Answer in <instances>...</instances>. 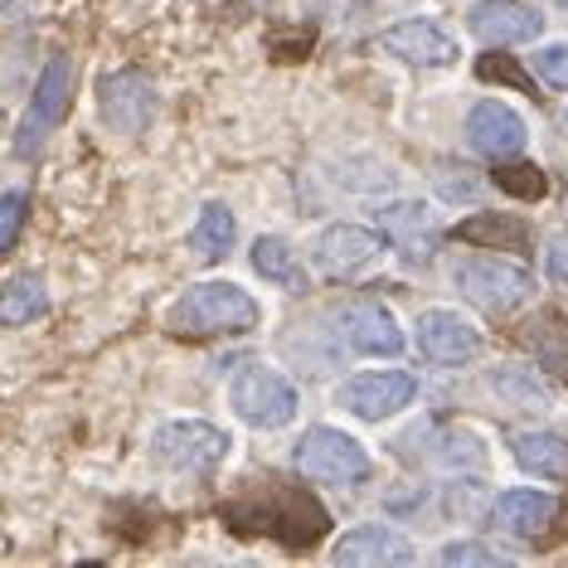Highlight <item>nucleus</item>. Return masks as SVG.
<instances>
[{
  "label": "nucleus",
  "mask_w": 568,
  "mask_h": 568,
  "mask_svg": "<svg viewBox=\"0 0 568 568\" xmlns=\"http://www.w3.org/2000/svg\"><path fill=\"white\" fill-rule=\"evenodd\" d=\"M224 520L234 535H277L287 549H312L331 529V515L321 510L306 490L282 486V481L243 496L239 506L224 510Z\"/></svg>",
  "instance_id": "obj_1"
},
{
  "label": "nucleus",
  "mask_w": 568,
  "mask_h": 568,
  "mask_svg": "<svg viewBox=\"0 0 568 568\" xmlns=\"http://www.w3.org/2000/svg\"><path fill=\"white\" fill-rule=\"evenodd\" d=\"M253 326H257V302L239 282H195L165 312V331L175 341H219V335H239Z\"/></svg>",
  "instance_id": "obj_2"
},
{
  "label": "nucleus",
  "mask_w": 568,
  "mask_h": 568,
  "mask_svg": "<svg viewBox=\"0 0 568 568\" xmlns=\"http://www.w3.org/2000/svg\"><path fill=\"white\" fill-rule=\"evenodd\" d=\"M229 404H234V413L248 428L257 433H273V428H287V423L296 418V389L292 379L273 365H243L234 374V384H229Z\"/></svg>",
  "instance_id": "obj_3"
},
{
  "label": "nucleus",
  "mask_w": 568,
  "mask_h": 568,
  "mask_svg": "<svg viewBox=\"0 0 568 568\" xmlns=\"http://www.w3.org/2000/svg\"><path fill=\"white\" fill-rule=\"evenodd\" d=\"M452 282H457V292L486 316H510L515 306H525L529 296H535L529 267L506 263V257H467V263L452 273Z\"/></svg>",
  "instance_id": "obj_4"
},
{
  "label": "nucleus",
  "mask_w": 568,
  "mask_h": 568,
  "mask_svg": "<svg viewBox=\"0 0 568 568\" xmlns=\"http://www.w3.org/2000/svg\"><path fill=\"white\" fill-rule=\"evenodd\" d=\"M69 98H73V63H69V54H54V59L44 63L40 83H34L30 108H24V118L16 126V156L20 161L40 156L44 136L54 132L63 118H69Z\"/></svg>",
  "instance_id": "obj_5"
},
{
  "label": "nucleus",
  "mask_w": 568,
  "mask_h": 568,
  "mask_svg": "<svg viewBox=\"0 0 568 568\" xmlns=\"http://www.w3.org/2000/svg\"><path fill=\"white\" fill-rule=\"evenodd\" d=\"M156 79L141 69H122V73H108L98 83V112L108 122V132L118 136H141L151 122H156Z\"/></svg>",
  "instance_id": "obj_6"
},
{
  "label": "nucleus",
  "mask_w": 568,
  "mask_h": 568,
  "mask_svg": "<svg viewBox=\"0 0 568 568\" xmlns=\"http://www.w3.org/2000/svg\"><path fill=\"white\" fill-rule=\"evenodd\" d=\"M151 457L180 476H204L229 457V437L219 433L214 423H200V418L165 423V428H156V437H151Z\"/></svg>",
  "instance_id": "obj_7"
},
{
  "label": "nucleus",
  "mask_w": 568,
  "mask_h": 568,
  "mask_svg": "<svg viewBox=\"0 0 568 568\" xmlns=\"http://www.w3.org/2000/svg\"><path fill=\"white\" fill-rule=\"evenodd\" d=\"M296 462H302L306 476L331 481V486H351V481H365L369 476L365 443H355V437L341 428H312L296 443Z\"/></svg>",
  "instance_id": "obj_8"
},
{
  "label": "nucleus",
  "mask_w": 568,
  "mask_h": 568,
  "mask_svg": "<svg viewBox=\"0 0 568 568\" xmlns=\"http://www.w3.org/2000/svg\"><path fill=\"white\" fill-rule=\"evenodd\" d=\"M418 394V379L408 369H369V374H355L351 384L341 389V404L365 423H384L394 413H404Z\"/></svg>",
  "instance_id": "obj_9"
},
{
  "label": "nucleus",
  "mask_w": 568,
  "mask_h": 568,
  "mask_svg": "<svg viewBox=\"0 0 568 568\" xmlns=\"http://www.w3.org/2000/svg\"><path fill=\"white\" fill-rule=\"evenodd\" d=\"M379 44L389 49L394 59H404L413 63V69H452V63L462 59V49L457 40L443 30L437 20H404V24H394V30H384L379 34Z\"/></svg>",
  "instance_id": "obj_10"
},
{
  "label": "nucleus",
  "mask_w": 568,
  "mask_h": 568,
  "mask_svg": "<svg viewBox=\"0 0 568 568\" xmlns=\"http://www.w3.org/2000/svg\"><path fill=\"white\" fill-rule=\"evenodd\" d=\"M413 335H418V351L428 355L433 365H467L486 345V335L457 312H423Z\"/></svg>",
  "instance_id": "obj_11"
},
{
  "label": "nucleus",
  "mask_w": 568,
  "mask_h": 568,
  "mask_svg": "<svg viewBox=\"0 0 568 568\" xmlns=\"http://www.w3.org/2000/svg\"><path fill=\"white\" fill-rule=\"evenodd\" d=\"M467 24L490 44H529L545 34V10L529 0H476L467 10Z\"/></svg>",
  "instance_id": "obj_12"
},
{
  "label": "nucleus",
  "mask_w": 568,
  "mask_h": 568,
  "mask_svg": "<svg viewBox=\"0 0 568 568\" xmlns=\"http://www.w3.org/2000/svg\"><path fill=\"white\" fill-rule=\"evenodd\" d=\"M467 141H471V151H481L490 161H515L525 151L529 132L510 102H476L467 118Z\"/></svg>",
  "instance_id": "obj_13"
},
{
  "label": "nucleus",
  "mask_w": 568,
  "mask_h": 568,
  "mask_svg": "<svg viewBox=\"0 0 568 568\" xmlns=\"http://www.w3.org/2000/svg\"><path fill=\"white\" fill-rule=\"evenodd\" d=\"M413 539L398 535L389 525H359L351 535L341 539V545L331 549V559L341 568H404L413 564Z\"/></svg>",
  "instance_id": "obj_14"
},
{
  "label": "nucleus",
  "mask_w": 568,
  "mask_h": 568,
  "mask_svg": "<svg viewBox=\"0 0 568 568\" xmlns=\"http://www.w3.org/2000/svg\"><path fill=\"white\" fill-rule=\"evenodd\" d=\"M384 234H374L365 224H326L316 239V267L331 277H351L359 267H369L384 248Z\"/></svg>",
  "instance_id": "obj_15"
},
{
  "label": "nucleus",
  "mask_w": 568,
  "mask_h": 568,
  "mask_svg": "<svg viewBox=\"0 0 568 568\" xmlns=\"http://www.w3.org/2000/svg\"><path fill=\"white\" fill-rule=\"evenodd\" d=\"M335 326H341L345 335V345L359 355H398L404 351V331H398V321L389 316V306H379V302H355V306H345L341 316H335Z\"/></svg>",
  "instance_id": "obj_16"
},
{
  "label": "nucleus",
  "mask_w": 568,
  "mask_h": 568,
  "mask_svg": "<svg viewBox=\"0 0 568 568\" xmlns=\"http://www.w3.org/2000/svg\"><path fill=\"white\" fill-rule=\"evenodd\" d=\"M379 234L394 243L408 263H428L437 253V224H433V210L418 200H398L389 210H379Z\"/></svg>",
  "instance_id": "obj_17"
},
{
  "label": "nucleus",
  "mask_w": 568,
  "mask_h": 568,
  "mask_svg": "<svg viewBox=\"0 0 568 568\" xmlns=\"http://www.w3.org/2000/svg\"><path fill=\"white\" fill-rule=\"evenodd\" d=\"M554 515H559V500H554L549 490L515 486V490H506V496L496 500V525L506 529V535H520V539L545 535V529L554 525Z\"/></svg>",
  "instance_id": "obj_18"
},
{
  "label": "nucleus",
  "mask_w": 568,
  "mask_h": 568,
  "mask_svg": "<svg viewBox=\"0 0 568 568\" xmlns=\"http://www.w3.org/2000/svg\"><path fill=\"white\" fill-rule=\"evenodd\" d=\"M520 341H525V351L539 359V369L554 374L559 384H568V321L559 312H545V316L525 321Z\"/></svg>",
  "instance_id": "obj_19"
},
{
  "label": "nucleus",
  "mask_w": 568,
  "mask_h": 568,
  "mask_svg": "<svg viewBox=\"0 0 568 568\" xmlns=\"http://www.w3.org/2000/svg\"><path fill=\"white\" fill-rule=\"evenodd\" d=\"M510 447H515V462H520L529 476L568 481V437H559V433H515Z\"/></svg>",
  "instance_id": "obj_20"
},
{
  "label": "nucleus",
  "mask_w": 568,
  "mask_h": 568,
  "mask_svg": "<svg viewBox=\"0 0 568 568\" xmlns=\"http://www.w3.org/2000/svg\"><path fill=\"white\" fill-rule=\"evenodd\" d=\"M490 389L506 398L510 408H520V413H549L554 408V394H549L545 374H535L525 365H496L490 369Z\"/></svg>",
  "instance_id": "obj_21"
},
{
  "label": "nucleus",
  "mask_w": 568,
  "mask_h": 568,
  "mask_svg": "<svg viewBox=\"0 0 568 568\" xmlns=\"http://www.w3.org/2000/svg\"><path fill=\"white\" fill-rule=\"evenodd\" d=\"M234 239H239V219L229 204L210 200L195 219V234H190V248H195L200 263H219V257L234 253Z\"/></svg>",
  "instance_id": "obj_22"
},
{
  "label": "nucleus",
  "mask_w": 568,
  "mask_h": 568,
  "mask_svg": "<svg viewBox=\"0 0 568 568\" xmlns=\"http://www.w3.org/2000/svg\"><path fill=\"white\" fill-rule=\"evenodd\" d=\"M49 312V287L40 273H20L0 292V326H30Z\"/></svg>",
  "instance_id": "obj_23"
},
{
  "label": "nucleus",
  "mask_w": 568,
  "mask_h": 568,
  "mask_svg": "<svg viewBox=\"0 0 568 568\" xmlns=\"http://www.w3.org/2000/svg\"><path fill=\"white\" fill-rule=\"evenodd\" d=\"M452 239L496 243V248H510V253H529V224H525V219H510V214H476V219H462V224L452 229Z\"/></svg>",
  "instance_id": "obj_24"
},
{
  "label": "nucleus",
  "mask_w": 568,
  "mask_h": 568,
  "mask_svg": "<svg viewBox=\"0 0 568 568\" xmlns=\"http://www.w3.org/2000/svg\"><path fill=\"white\" fill-rule=\"evenodd\" d=\"M253 267L267 282H277V287H302L306 282V273H302V263L292 257V248L282 239H273V234H263L253 243Z\"/></svg>",
  "instance_id": "obj_25"
},
{
  "label": "nucleus",
  "mask_w": 568,
  "mask_h": 568,
  "mask_svg": "<svg viewBox=\"0 0 568 568\" xmlns=\"http://www.w3.org/2000/svg\"><path fill=\"white\" fill-rule=\"evenodd\" d=\"M496 185L506 190V195H520V200H545V171L539 165H525V161H500L496 171Z\"/></svg>",
  "instance_id": "obj_26"
},
{
  "label": "nucleus",
  "mask_w": 568,
  "mask_h": 568,
  "mask_svg": "<svg viewBox=\"0 0 568 568\" xmlns=\"http://www.w3.org/2000/svg\"><path fill=\"white\" fill-rule=\"evenodd\" d=\"M529 73H535L545 88L568 93V44H545L535 59H529Z\"/></svg>",
  "instance_id": "obj_27"
},
{
  "label": "nucleus",
  "mask_w": 568,
  "mask_h": 568,
  "mask_svg": "<svg viewBox=\"0 0 568 568\" xmlns=\"http://www.w3.org/2000/svg\"><path fill=\"white\" fill-rule=\"evenodd\" d=\"M443 564L447 568H510V559H500L496 549H486V545H447L443 549Z\"/></svg>",
  "instance_id": "obj_28"
},
{
  "label": "nucleus",
  "mask_w": 568,
  "mask_h": 568,
  "mask_svg": "<svg viewBox=\"0 0 568 568\" xmlns=\"http://www.w3.org/2000/svg\"><path fill=\"white\" fill-rule=\"evenodd\" d=\"M20 224H24V195L20 190H6V200H0V253L16 248Z\"/></svg>",
  "instance_id": "obj_29"
},
{
  "label": "nucleus",
  "mask_w": 568,
  "mask_h": 568,
  "mask_svg": "<svg viewBox=\"0 0 568 568\" xmlns=\"http://www.w3.org/2000/svg\"><path fill=\"white\" fill-rule=\"evenodd\" d=\"M443 175H447V180H437V190H443L447 200L462 204V200H476V195H481V180H476L471 171H467V175H462V171H443Z\"/></svg>",
  "instance_id": "obj_30"
},
{
  "label": "nucleus",
  "mask_w": 568,
  "mask_h": 568,
  "mask_svg": "<svg viewBox=\"0 0 568 568\" xmlns=\"http://www.w3.org/2000/svg\"><path fill=\"white\" fill-rule=\"evenodd\" d=\"M452 515H457V520H462V515H476V510H481V500H486V486H476V481H467V486H452Z\"/></svg>",
  "instance_id": "obj_31"
},
{
  "label": "nucleus",
  "mask_w": 568,
  "mask_h": 568,
  "mask_svg": "<svg viewBox=\"0 0 568 568\" xmlns=\"http://www.w3.org/2000/svg\"><path fill=\"white\" fill-rule=\"evenodd\" d=\"M545 267H549V277L568 282V229H564V234H554V239L545 243Z\"/></svg>",
  "instance_id": "obj_32"
},
{
  "label": "nucleus",
  "mask_w": 568,
  "mask_h": 568,
  "mask_svg": "<svg viewBox=\"0 0 568 568\" xmlns=\"http://www.w3.org/2000/svg\"><path fill=\"white\" fill-rule=\"evenodd\" d=\"M559 6H564V10H568V0H559Z\"/></svg>",
  "instance_id": "obj_33"
}]
</instances>
